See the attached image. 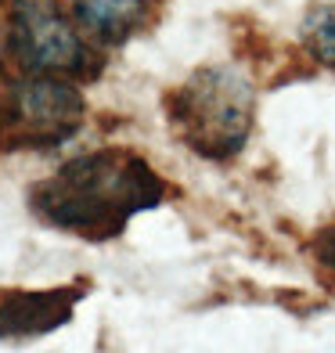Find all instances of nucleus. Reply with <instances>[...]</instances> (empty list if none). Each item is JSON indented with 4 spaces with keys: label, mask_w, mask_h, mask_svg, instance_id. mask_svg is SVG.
Returning <instances> with one entry per match:
<instances>
[{
    "label": "nucleus",
    "mask_w": 335,
    "mask_h": 353,
    "mask_svg": "<svg viewBox=\"0 0 335 353\" xmlns=\"http://www.w3.org/2000/svg\"><path fill=\"white\" fill-rule=\"evenodd\" d=\"M166 184L137 152L101 148L76 155L54 176L29 191V210L47 228L69 231L87 242L119 238L130 216L155 210Z\"/></svg>",
    "instance_id": "1"
},
{
    "label": "nucleus",
    "mask_w": 335,
    "mask_h": 353,
    "mask_svg": "<svg viewBox=\"0 0 335 353\" xmlns=\"http://www.w3.org/2000/svg\"><path fill=\"white\" fill-rule=\"evenodd\" d=\"M252 87L242 72L210 65L166 94L170 126L195 155L231 159L252 130Z\"/></svg>",
    "instance_id": "2"
},
{
    "label": "nucleus",
    "mask_w": 335,
    "mask_h": 353,
    "mask_svg": "<svg viewBox=\"0 0 335 353\" xmlns=\"http://www.w3.org/2000/svg\"><path fill=\"white\" fill-rule=\"evenodd\" d=\"M8 40L33 76H94L101 65L65 0H8Z\"/></svg>",
    "instance_id": "3"
},
{
    "label": "nucleus",
    "mask_w": 335,
    "mask_h": 353,
    "mask_svg": "<svg viewBox=\"0 0 335 353\" xmlns=\"http://www.w3.org/2000/svg\"><path fill=\"white\" fill-rule=\"evenodd\" d=\"M87 119V101L65 76H22L0 98V148H58Z\"/></svg>",
    "instance_id": "4"
},
{
    "label": "nucleus",
    "mask_w": 335,
    "mask_h": 353,
    "mask_svg": "<svg viewBox=\"0 0 335 353\" xmlns=\"http://www.w3.org/2000/svg\"><path fill=\"white\" fill-rule=\"evenodd\" d=\"M87 288H8L0 292V339H37L61 325H69L76 303L83 299Z\"/></svg>",
    "instance_id": "5"
},
{
    "label": "nucleus",
    "mask_w": 335,
    "mask_h": 353,
    "mask_svg": "<svg viewBox=\"0 0 335 353\" xmlns=\"http://www.w3.org/2000/svg\"><path fill=\"white\" fill-rule=\"evenodd\" d=\"M76 22L90 40L126 43L130 37L155 26L163 0H69Z\"/></svg>",
    "instance_id": "6"
},
{
    "label": "nucleus",
    "mask_w": 335,
    "mask_h": 353,
    "mask_svg": "<svg viewBox=\"0 0 335 353\" xmlns=\"http://www.w3.org/2000/svg\"><path fill=\"white\" fill-rule=\"evenodd\" d=\"M303 43L314 61L335 69V4H317L303 19Z\"/></svg>",
    "instance_id": "7"
},
{
    "label": "nucleus",
    "mask_w": 335,
    "mask_h": 353,
    "mask_svg": "<svg viewBox=\"0 0 335 353\" xmlns=\"http://www.w3.org/2000/svg\"><path fill=\"white\" fill-rule=\"evenodd\" d=\"M314 260L321 267V274L328 278V285H335V220L325 231H317L314 238Z\"/></svg>",
    "instance_id": "8"
}]
</instances>
